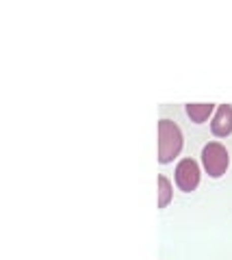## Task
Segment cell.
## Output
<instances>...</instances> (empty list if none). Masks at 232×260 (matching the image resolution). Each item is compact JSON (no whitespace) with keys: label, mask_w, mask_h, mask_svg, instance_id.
<instances>
[{"label":"cell","mask_w":232,"mask_h":260,"mask_svg":"<svg viewBox=\"0 0 232 260\" xmlns=\"http://www.w3.org/2000/svg\"><path fill=\"white\" fill-rule=\"evenodd\" d=\"M172 202V182L167 176H158V208H165Z\"/></svg>","instance_id":"obj_6"},{"label":"cell","mask_w":232,"mask_h":260,"mask_svg":"<svg viewBox=\"0 0 232 260\" xmlns=\"http://www.w3.org/2000/svg\"><path fill=\"white\" fill-rule=\"evenodd\" d=\"M182 150V130L172 119L158 121V162H172Z\"/></svg>","instance_id":"obj_1"},{"label":"cell","mask_w":232,"mask_h":260,"mask_svg":"<svg viewBox=\"0 0 232 260\" xmlns=\"http://www.w3.org/2000/svg\"><path fill=\"white\" fill-rule=\"evenodd\" d=\"M215 104L211 102H200V104H187V115L191 117V121L195 124H202V121L209 119V115L213 113Z\"/></svg>","instance_id":"obj_5"},{"label":"cell","mask_w":232,"mask_h":260,"mask_svg":"<svg viewBox=\"0 0 232 260\" xmlns=\"http://www.w3.org/2000/svg\"><path fill=\"white\" fill-rule=\"evenodd\" d=\"M202 162H204L206 174H209L211 178H221L223 174H226L228 162H230L228 150L223 148L219 141L206 143L204 150H202Z\"/></svg>","instance_id":"obj_2"},{"label":"cell","mask_w":232,"mask_h":260,"mask_svg":"<svg viewBox=\"0 0 232 260\" xmlns=\"http://www.w3.org/2000/svg\"><path fill=\"white\" fill-rule=\"evenodd\" d=\"M176 184L180 191L191 193L197 189L200 184V165L193 158H182L176 165Z\"/></svg>","instance_id":"obj_3"},{"label":"cell","mask_w":232,"mask_h":260,"mask_svg":"<svg viewBox=\"0 0 232 260\" xmlns=\"http://www.w3.org/2000/svg\"><path fill=\"white\" fill-rule=\"evenodd\" d=\"M211 130L215 137H228L232 133V107L230 104H219L217 113L211 121Z\"/></svg>","instance_id":"obj_4"}]
</instances>
